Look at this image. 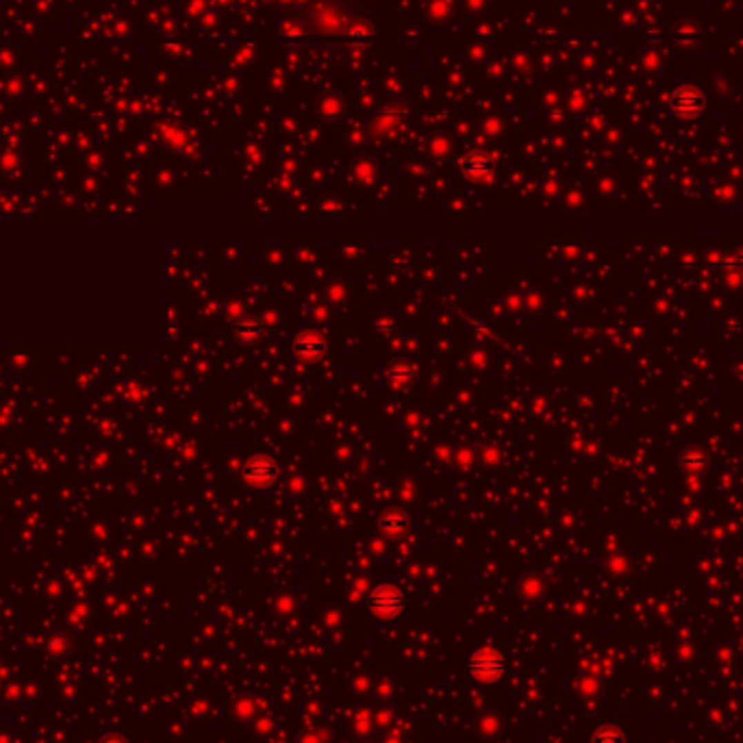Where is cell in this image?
I'll return each instance as SVG.
<instances>
[{
	"label": "cell",
	"instance_id": "cell-5",
	"mask_svg": "<svg viewBox=\"0 0 743 743\" xmlns=\"http://www.w3.org/2000/svg\"><path fill=\"white\" fill-rule=\"evenodd\" d=\"M492 157H489L487 153H481V151H474V153H467L465 159H463V172L470 176V178H485L492 174Z\"/></svg>",
	"mask_w": 743,
	"mask_h": 743
},
{
	"label": "cell",
	"instance_id": "cell-1",
	"mask_svg": "<svg viewBox=\"0 0 743 743\" xmlns=\"http://www.w3.org/2000/svg\"><path fill=\"white\" fill-rule=\"evenodd\" d=\"M706 107V100L700 87L695 85H680L676 87L670 96V109L674 115L682 117V120H691L697 117Z\"/></svg>",
	"mask_w": 743,
	"mask_h": 743
},
{
	"label": "cell",
	"instance_id": "cell-9",
	"mask_svg": "<svg viewBox=\"0 0 743 743\" xmlns=\"http://www.w3.org/2000/svg\"><path fill=\"white\" fill-rule=\"evenodd\" d=\"M593 743H626V737L617 726H600L593 733Z\"/></svg>",
	"mask_w": 743,
	"mask_h": 743
},
{
	"label": "cell",
	"instance_id": "cell-10",
	"mask_svg": "<svg viewBox=\"0 0 743 743\" xmlns=\"http://www.w3.org/2000/svg\"><path fill=\"white\" fill-rule=\"evenodd\" d=\"M350 37V44H354V46H365V44L369 41V31L365 28V31H361V28H352V31L348 33Z\"/></svg>",
	"mask_w": 743,
	"mask_h": 743
},
{
	"label": "cell",
	"instance_id": "cell-11",
	"mask_svg": "<svg viewBox=\"0 0 743 743\" xmlns=\"http://www.w3.org/2000/svg\"><path fill=\"white\" fill-rule=\"evenodd\" d=\"M105 743H124V741H120V739H107Z\"/></svg>",
	"mask_w": 743,
	"mask_h": 743
},
{
	"label": "cell",
	"instance_id": "cell-4",
	"mask_svg": "<svg viewBox=\"0 0 743 743\" xmlns=\"http://www.w3.org/2000/svg\"><path fill=\"white\" fill-rule=\"evenodd\" d=\"M244 476L259 487L272 485L278 479V465L270 456H252L244 465Z\"/></svg>",
	"mask_w": 743,
	"mask_h": 743
},
{
	"label": "cell",
	"instance_id": "cell-3",
	"mask_svg": "<svg viewBox=\"0 0 743 743\" xmlns=\"http://www.w3.org/2000/svg\"><path fill=\"white\" fill-rule=\"evenodd\" d=\"M369 608L378 617L392 619V617L403 613L405 596L396 587H378V589L372 591V596H369Z\"/></svg>",
	"mask_w": 743,
	"mask_h": 743
},
{
	"label": "cell",
	"instance_id": "cell-8",
	"mask_svg": "<svg viewBox=\"0 0 743 743\" xmlns=\"http://www.w3.org/2000/svg\"><path fill=\"white\" fill-rule=\"evenodd\" d=\"M409 526V519L405 517V513L400 511H389L385 513L380 519V528H385L387 532H403Z\"/></svg>",
	"mask_w": 743,
	"mask_h": 743
},
{
	"label": "cell",
	"instance_id": "cell-2",
	"mask_svg": "<svg viewBox=\"0 0 743 743\" xmlns=\"http://www.w3.org/2000/svg\"><path fill=\"white\" fill-rule=\"evenodd\" d=\"M467 672L481 682H494L504 674V659L494 650H479L470 657Z\"/></svg>",
	"mask_w": 743,
	"mask_h": 743
},
{
	"label": "cell",
	"instance_id": "cell-6",
	"mask_svg": "<svg viewBox=\"0 0 743 743\" xmlns=\"http://www.w3.org/2000/svg\"><path fill=\"white\" fill-rule=\"evenodd\" d=\"M296 354L298 356H305V359H316V356H322L326 352V341L322 335H313V333H307V335H300L298 341H296Z\"/></svg>",
	"mask_w": 743,
	"mask_h": 743
},
{
	"label": "cell",
	"instance_id": "cell-7",
	"mask_svg": "<svg viewBox=\"0 0 743 743\" xmlns=\"http://www.w3.org/2000/svg\"><path fill=\"white\" fill-rule=\"evenodd\" d=\"M235 331L246 341H257L261 337V333H263V324L257 318H244V320L237 322Z\"/></svg>",
	"mask_w": 743,
	"mask_h": 743
}]
</instances>
